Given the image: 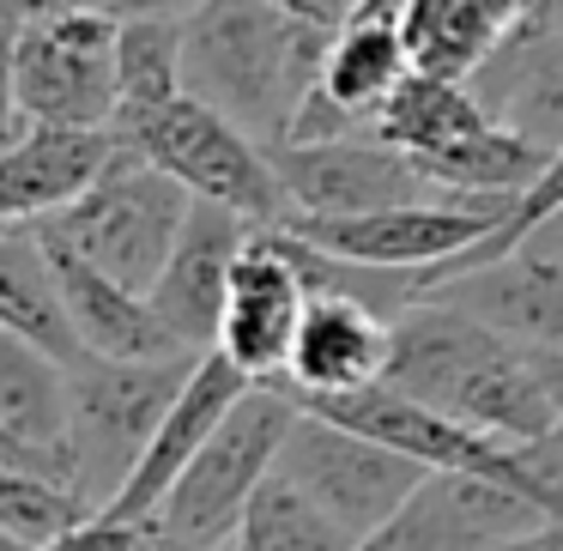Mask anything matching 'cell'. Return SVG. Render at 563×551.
Segmentation results:
<instances>
[{
    "instance_id": "1",
    "label": "cell",
    "mask_w": 563,
    "mask_h": 551,
    "mask_svg": "<svg viewBox=\"0 0 563 551\" xmlns=\"http://www.w3.org/2000/svg\"><path fill=\"white\" fill-rule=\"evenodd\" d=\"M328 43L333 25L285 0H207L183 25V79L261 146H285L303 98L321 86Z\"/></svg>"
},
{
    "instance_id": "2",
    "label": "cell",
    "mask_w": 563,
    "mask_h": 551,
    "mask_svg": "<svg viewBox=\"0 0 563 551\" xmlns=\"http://www.w3.org/2000/svg\"><path fill=\"white\" fill-rule=\"evenodd\" d=\"M382 382H394V388L418 394V400L442 406V412L466 418V425L490 430L503 442L545 437L558 425V406L545 394L533 352L503 340L497 328H485L478 316H466L461 304H449L437 291H424L394 321V352Z\"/></svg>"
},
{
    "instance_id": "3",
    "label": "cell",
    "mask_w": 563,
    "mask_h": 551,
    "mask_svg": "<svg viewBox=\"0 0 563 551\" xmlns=\"http://www.w3.org/2000/svg\"><path fill=\"white\" fill-rule=\"evenodd\" d=\"M376 134L412 152L454 195H521L551 158L478 98L473 79H442L424 67H412L406 86L376 110Z\"/></svg>"
},
{
    "instance_id": "4",
    "label": "cell",
    "mask_w": 563,
    "mask_h": 551,
    "mask_svg": "<svg viewBox=\"0 0 563 551\" xmlns=\"http://www.w3.org/2000/svg\"><path fill=\"white\" fill-rule=\"evenodd\" d=\"M115 31L91 0H7V103L37 122L115 128Z\"/></svg>"
},
{
    "instance_id": "5",
    "label": "cell",
    "mask_w": 563,
    "mask_h": 551,
    "mask_svg": "<svg viewBox=\"0 0 563 551\" xmlns=\"http://www.w3.org/2000/svg\"><path fill=\"white\" fill-rule=\"evenodd\" d=\"M297 425V394L285 382H255L231 412L219 418L200 454L183 466V478L170 485L152 539L158 546H236L249 497L261 491V478L279 466V449Z\"/></svg>"
},
{
    "instance_id": "6",
    "label": "cell",
    "mask_w": 563,
    "mask_h": 551,
    "mask_svg": "<svg viewBox=\"0 0 563 551\" xmlns=\"http://www.w3.org/2000/svg\"><path fill=\"white\" fill-rule=\"evenodd\" d=\"M188 207H195V188L183 176H170L164 164L140 158V152H122L74 207L37 219V231H49L55 243L86 255L110 279L134 285V291H152L176 249V236H183Z\"/></svg>"
},
{
    "instance_id": "7",
    "label": "cell",
    "mask_w": 563,
    "mask_h": 551,
    "mask_svg": "<svg viewBox=\"0 0 563 551\" xmlns=\"http://www.w3.org/2000/svg\"><path fill=\"white\" fill-rule=\"evenodd\" d=\"M115 134L128 140V152L164 164L170 176H183L195 195L224 200V207L249 212L255 224H291L297 200L279 176V158L273 146H261L243 122H231L224 110H212L207 98L183 91L164 110L140 115V122H122Z\"/></svg>"
},
{
    "instance_id": "8",
    "label": "cell",
    "mask_w": 563,
    "mask_h": 551,
    "mask_svg": "<svg viewBox=\"0 0 563 551\" xmlns=\"http://www.w3.org/2000/svg\"><path fill=\"white\" fill-rule=\"evenodd\" d=\"M207 352H176V357H98L67 370L74 388V412H67V437L79 454V485L86 497L110 503L122 491V478L140 466L152 430L164 425L170 400L183 394V382L195 376V364Z\"/></svg>"
},
{
    "instance_id": "9",
    "label": "cell",
    "mask_w": 563,
    "mask_h": 551,
    "mask_svg": "<svg viewBox=\"0 0 563 551\" xmlns=\"http://www.w3.org/2000/svg\"><path fill=\"white\" fill-rule=\"evenodd\" d=\"M279 466L303 491H316L328 515H340L357 546H376V533L406 509V497L430 473L418 454L388 449L369 430H352L328 412H309V406H297V425L279 449Z\"/></svg>"
},
{
    "instance_id": "10",
    "label": "cell",
    "mask_w": 563,
    "mask_h": 551,
    "mask_svg": "<svg viewBox=\"0 0 563 551\" xmlns=\"http://www.w3.org/2000/svg\"><path fill=\"white\" fill-rule=\"evenodd\" d=\"M249 388H255V376H249V370H236L231 357L212 345V352L195 364V376L183 382V394L170 400L164 425L152 430L140 466L122 478V491H115V497L103 503L86 527H79L74 546H158V539H152V521H158L170 485L183 478V466L200 454V442L219 430V418L231 412Z\"/></svg>"
},
{
    "instance_id": "11",
    "label": "cell",
    "mask_w": 563,
    "mask_h": 551,
    "mask_svg": "<svg viewBox=\"0 0 563 551\" xmlns=\"http://www.w3.org/2000/svg\"><path fill=\"white\" fill-rule=\"evenodd\" d=\"M382 551H473V546H551V515L515 478L478 466H430L406 509L376 533Z\"/></svg>"
},
{
    "instance_id": "12",
    "label": "cell",
    "mask_w": 563,
    "mask_h": 551,
    "mask_svg": "<svg viewBox=\"0 0 563 551\" xmlns=\"http://www.w3.org/2000/svg\"><path fill=\"white\" fill-rule=\"evenodd\" d=\"M273 158H279V176L297 200L291 219H345V212H376V207H400V200H449L454 195L412 152L382 140L376 128L328 134V140H285V146H273Z\"/></svg>"
},
{
    "instance_id": "13",
    "label": "cell",
    "mask_w": 563,
    "mask_h": 551,
    "mask_svg": "<svg viewBox=\"0 0 563 551\" xmlns=\"http://www.w3.org/2000/svg\"><path fill=\"white\" fill-rule=\"evenodd\" d=\"M303 309H309V279L297 267L291 236H285V224H261L236 255L231 297H224V321H219V352L255 382L285 376Z\"/></svg>"
},
{
    "instance_id": "14",
    "label": "cell",
    "mask_w": 563,
    "mask_h": 551,
    "mask_svg": "<svg viewBox=\"0 0 563 551\" xmlns=\"http://www.w3.org/2000/svg\"><path fill=\"white\" fill-rule=\"evenodd\" d=\"M128 152L110 122H31L0 146V224H37L74 207Z\"/></svg>"
},
{
    "instance_id": "15",
    "label": "cell",
    "mask_w": 563,
    "mask_h": 551,
    "mask_svg": "<svg viewBox=\"0 0 563 551\" xmlns=\"http://www.w3.org/2000/svg\"><path fill=\"white\" fill-rule=\"evenodd\" d=\"M255 231L261 224L249 219V212L224 207V200L195 195V207H188L183 236H176L158 285H152V304H158V316L170 321L195 352H212V345H219V321H224V297H231L236 255H243V243Z\"/></svg>"
},
{
    "instance_id": "16",
    "label": "cell",
    "mask_w": 563,
    "mask_h": 551,
    "mask_svg": "<svg viewBox=\"0 0 563 551\" xmlns=\"http://www.w3.org/2000/svg\"><path fill=\"white\" fill-rule=\"evenodd\" d=\"M67 412H74L67 364L49 357L43 345H31L25 333L0 328V466H25V473H49L79 485Z\"/></svg>"
},
{
    "instance_id": "17",
    "label": "cell",
    "mask_w": 563,
    "mask_h": 551,
    "mask_svg": "<svg viewBox=\"0 0 563 551\" xmlns=\"http://www.w3.org/2000/svg\"><path fill=\"white\" fill-rule=\"evenodd\" d=\"M430 291L461 304L466 316H478L527 352H563V255H551V249L521 243L497 261H473V267L449 273Z\"/></svg>"
},
{
    "instance_id": "18",
    "label": "cell",
    "mask_w": 563,
    "mask_h": 551,
    "mask_svg": "<svg viewBox=\"0 0 563 551\" xmlns=\"http://www.w3.org/2000/svg\"><path fill=\"white\" fill-rule=\"evenodd\" d=\"M388 352H394V316H382L376 304L345 291H309L291 364L273 382H285L297 394H352L388 376Z\"/></svg>"
},
{
    "instance_id": "19",
    "label": "cell",
    "mask_w": 563,
    "mask_h": 551,
    "mask_svg": "<svg viewBox=\"0 0 563 551\" xmlns=\"http://www.w3.org/2000/svg\"><path fill=\"white\" fill-rule=\"evenodd\" d=\"M43 249H49L55 273H62V291L67 309H74V328L86 340V352L98 357H176V352H195L170 321L158 316L152 291H134V285L110 279L103 267H91L86 255H74L67 243H55L49 231H37Z\"/></svg>"
},
{
    "instance_id": "20",
    "label": "cell",
    "mask_w": 563,
    "mask_h": 551,
    "mask_svg": "<svg viewBox=\"0 0 563 551\" xmlns=\"http://www.w3.org/2000/svg\"><path fill=\"white\" fill-rule=\"evenodd\" d=\"M400 7L406 0H364V7L333 31L328 62H321V91H328L333 103H345L352 115H364L369 128H376V110L406 86V74H412Z\"/></svg>"
},
{
    "instance_id": "21",
    "label": "cell",
    "mask_w": 563,
    "mask_h": 551,
    "mask_svg": "<svg viewBox=\"0 0 563 551\" xmlns=\"http://www.w3.org/2000/svg\"><path fill=\"white\" fill-rule=\"evenodd\" d=\"M0 328L25 333L31 345L62 357L67 370L91 357L86 340H79V328H74L62 273H55L37 224H0Z\"/></svg>"
},
{
    "instance_id": "22",
    "label": "cell",
    "mask_w": 563,
    "mask_h": 551,
    "mask_svg": "<svg viewBox=\"0 0 563 551\" xmlns=\"http://www.w3.org/2000/svg\"><path fill=\"white\" fill-rule=\"evenodd\" d=\"M527 7L533 0H406L400 31L406 49H412V67L442 79H473L509 43Z\"/></svg>"
},
{
    "instance_id": "23",
    "label": "cell",
    "mask_w": 563,
    "mask_h": 551,
    "mask_svg": "<svg viewBox=\"0 0 563 551\" xmlns=\"http://www.w3.org/2000/svg\"><path fill=\"white\" fill-rule=\"evenodd\" d=\"M236 546H249V551H352L357 539L345 533L340 515L321 509L316 491H303L285 466H273L261 478V491L249 497Z\"/></svg>"
},
{
    "instance_id": "24",
    "label": "cell",
    "mask_w": 563,
    "mask_h": 551,
    "mask_svg": "<svg viewBox=\"0 0 563 551\" xmlns=\"http://www.w3.org/2000/svg\"><path fill=\"white\" fill-rule=\"evenodd\" d=\"M183 25L188 19H122L115 31V128L140 122V115L164 110L170 98H183Z\"/></svg>"
},
{
    "instance_id": "25",
    "label": "cell",
    "mask_w": 563,
    "mask_h": 551,
    "mask_svg": "<svg viewBox=\"0 0 563 551\" xmlns=\"http://www.w3.org/2000/svg\"><path fill=\"white\" fill-rule=\"evenodd\" d=\"M98 515V503L79 485L49 473H25V466H0V539L13 551L37 546H74L79 527Z\"/></svg>"
},
{
    "instance_id": "26",
    "label": "cell",
    "mask_w": 563,
    "mask_h": 551,
    "mask_svg": "<svg viewBox=\"0 0 563 551\" xmlns=\"http://www.w3.org/2000/svg\"><path fill=\"white\" fill-rule=\"evenodd\" d=\"M558 212H563V146L551 152V158H545V170H539L533 183H527L521 195H515L509 219H503L490 236H478V243L466 249V255H454L449 267H437V273H430V285H437V279H449V273H461V267H473V261H497V255H509V249H521L527 236H533L539 224H551Z\"/></svg>"
},
{
    "instance_id": "27",
    "label": "cell",
    "mask_w": 563,
    "mask_h": 551,
    "mask_svg": "<svg viewBox=\"0 0 563 551\" xmlns=\"http://www.w3.org/2000/svg\"><path fill=\"white\" fill-rule=\"evenodd\" d=\"M91 7L122 25V19H195L207 0H91Z\"/></svg>"
},
{
    "instance_id": "28",
    "label": "cell",
    "mask_w": 563,
    "mask_h": 551,
    "mask_svg": "<svg viewBox=\"0 0 563 551\" xmlns=\"http://www.w3.org/2000/svg\"><path fill=\"white\" fill-rule=\"evenodd\" d=\"M285 7H297V13H309V19H321V25L340 31L345 19H352L357 7H364V0H285Z\"/></svg>"
},
{
    "instance_id": "29",
    "label": "cell",
    "mask_w": 563,
    "mask_h": 551,
    "mask_svg": "<svg viewBox=\"0 0 563 551\" xmlns=\"http://www.w3.org/2000/svg\"><path fill=\"white\" fill-rule=\"evenodd\" d=\"M533 364H539V376H545V394H551L558 425H563V352H533Z\"/></svg>"
},
{
    "instance_id": "30",
    "label": "cell",
    "mask_w": 563,
    "mask_h": 551,
    "mask_svg": "<svg viewBox=\"0 0 563 551\" xmlns=\"http://www.w3.org/2000/svg\"><path fill=\"white\" fill-rule=\"evenodd\" d=\"M527 243H533V249H551V255H563V212H558L551 224H539V231L527 236Z\"/></svg>"
}]
</instances>
